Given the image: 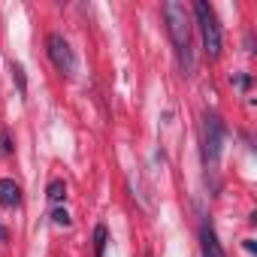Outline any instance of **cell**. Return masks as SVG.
I'll list each match as a JSON object with an SVG mask.
<instances>
[{"instance_id": "obj_2", "label": "cell", "mask_w": 257, "mask_h": 257, "mask_svg": "<svg viewBox=\"0 0 257 257\" xmlns=\"http://www.w3.org/2000/svg\"><path fill=\"white\" fill-rule=\"evenodd\" d=\"M194 16H197V28H200L206 55H209L212 61L221 58V25H218L215 10L206 4V0H197V4H194Z\"/></svg>"}, {"instance_id": "obj_6", "label": "cell", "mask_w": 257, "mask_h": 257, "mask_svg": "<svg viewBox=\"0 0 257 257\" xmlns=\"http://www.w3.org/2000/svg\"><path fill=\"white\" fill-rule=\"evenodd\" d=\"M19 203H22V188L13 179H0V206L16 209Z\"/></svg>"}, {"instance_id": "obj_10", "label": "cell", "mask_w": 257, "mask_h": 257, "mask_svg": "<svg viewBox=\"0 0 257 257\" xmlns=\"http://www.w3.org/2000/svg\"><path fill=\"white\" fill-rule=\"evenodd\" d=\"M230 85H236V88L245 91V88L251 85V76H248V73H233V76H230Z\"/></svg>"}, {"instance_id": "obj_9", "label": "cell", "mask_w": 257, "mask_h": 257, "mask_svg": "<svg viewBox=\"0 0 257 257\" xmlns=\"http://www.w3.org/2000/svg\"><path fill=\"white\" fill-rule=\"evenodd\" d=\"M0 152H4V155H13V140H10V131H7V127H0Z\"/></svg>"}, {"instance_id": "obj_3", "label": "cell", "mask_w": 257, "mask_h": 257, "mask_svg": "<svg viewBox=\"0 0 257 257\" xmlns=\"http://www.w3.org/2000/svg\"><path fill=\"white\" fill-rule=\"evenodd\" d=\"M221 149H224V121L215 112H206L203 115V161H206V170H218Z\"/></svg>"}, {"instance_id": "obj_1", "label": "cell", "mask_w": 257, "mask_h": 257, "mask_svg": "<svg viewBox=\"0 0 257 257\" xmlns=\"http://www.w3.org/2000/svg\"><path fill=\"white\" fill-rule=\"evenodd\" d=\"M164 19H167V31H170V40L176 46V55H179V64H182V73L185 76H194V46H191V13L185 10V4L179 0H167L164 4Z\"/></svg>"}, {"instance_id": "obj_13", "label": "cell", "mask_w": 257, "mask_h": 257, "mask_svg": "<svg viewBox=\"0 0 257 257\" xmlns=\"http://www.w3.org/2000/svg\"><path fill=\"white\" fill-rule=\"evenodd\" d=\"M0 239H7V230H4V227H0Z\"/></svg>"}, {"instance_id": "obj_5", "label": "cell", "mask_w": 257, "mask_h": 257, "mask_svg": "<svg viewBox=\"0 0 257 257\" xmlns=\"http://www.w3.org/2000/svg\"><path fill=\"white\" fill-rule=\"evenodd\" d=\"M200 248H203V257H227L221 242H218V236H215V230L209 224L200 227Z\"/></svg>"}, {"instance_id": "obj_7", "label": "cell", "mask_w": 257, "mask_h": 257, "mask_svg": "<svg viewBox=\"0 0 257 257\" xmlns=\"http://www.w3.org/2000/svg\"><path fill=\"white\" fill-rule=\"evenodd\" d=\"M46 197H49L52 203L67 200V182H64V179H52V182H49V188H46Z\"/></svg>"}, {"instance_id": "obj_4", "label": "cell", "mask_w": 257, "mask_h": 257, "mask_svg": "<svg viewBox=\"0 0 257 257\" xmlns=\"http://www.w3.org/2000/svg\"><path fill=\"white\" fill-rule=\"evenodd\" d=\"M46 52H49L52 64L58 67V73L73 76V73L79 70L76 52H73V46L67 43V37H64V34H49V40H46Z\"/></svg>"}, {"instance_id": "obj_11", "label": "cell", "mask_w": 257, "mask_h": 257, "mask_svg": "<svg viewBox=\"0 0 257 257\" xmlns=\"http://www.w3.org/2000/svg\"><path fill=\"white\" fill-rule=\"evenodd\" d=\"M52 221H55L58 227H70V224H73L70 215H67V209H55V212H52Z\"/></svg>"}, {"instance_id": "obj_12", "label": "cell", "mask_w": 257, "mask_h": 257, "mask_svg": "<svg viewBox=\"0 0 257 257\" xmlns=\"http://www.w3.org/2000/svg\"><path fill=\"white\" fill-rule=\"evenodd\" d=\"M13 76H16V82H19V91L25 94V91H28V82H25V70H22L19 64H13Z\"/></svg>"}, {"instance_id": "obj_8", "label": "cell", "mask_w": 257, "mask_h": 257, "mask_svg": "<svg viewBox=\"0 0 257 257\" xmlns=\"http://www.w3.org/2000/svg\"><path fill=\"white\" fill-rule=\"evenodd\" d=\"M94 248H97V257H103V251H106V227L103 224L94 227Z\"/></svg>"}]
</instances>
